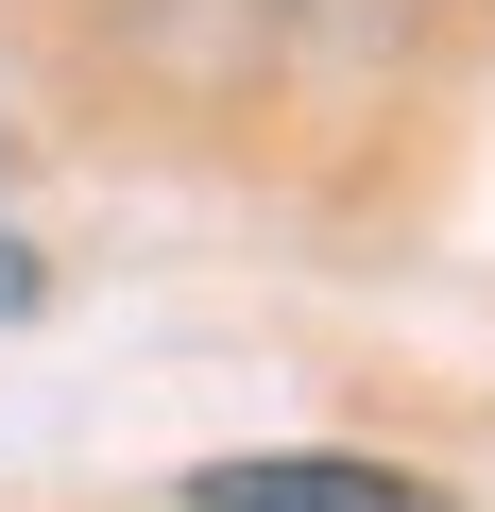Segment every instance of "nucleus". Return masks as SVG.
Returning <instances> with one entry per match:
<instances>
[{"label": "nucleus", "instance_id": "obj_1", "mask_svg": "<svg viewBox=\"0 0 495 512\" xmlns=\"http://www.w3.org/2000/svg\"><path fill=\"white\" fill-rule=\"evenodd\" d=\"M188 512H444L410 461H342V444H274V461H205Z\"/></svg>", "mask_w": 495, "mask_h": 512}, {"label": "nucleus", "instance_id": "obj_2", "mask_svg": "<svg viewBox=\"0 0 495 512\" xmlns=\"http://www.w3.org/2000/svg\"><path fill=\"white\" fill-rule=\"evenodd\" d=\"M35 291H52V274H35L18 239H0V325H35Z\"/></svg>", "mask_w": 495, "mask_h": 512}]
</instances>
